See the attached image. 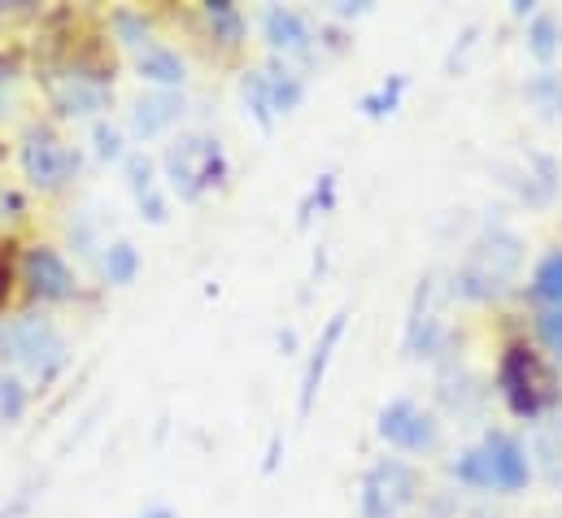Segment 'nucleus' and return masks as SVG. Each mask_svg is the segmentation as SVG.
Returning <instances> with one entry per match:
<instances>
[{
	"label": "nucleus",
	"mask_w": 562,
	"mask_h": 518,
	"mask_svg": "<svg viewBox=\"0 0 562 518\" xmlns=\"http://www.w3.org/2000/svg\"><path fill=\"white\" fill-rule=\"evenodd\" d=\"M201 13H205V22H210V35H214L223 48H240V44H245V18H240L236 4L210 0V4H201Z\"/></svg>",
	"instance_id": "nucleus-14"
},
{
	"label": "nucleus",
	"mask_w": 562,
	"mask_h": 518,
	"mask_svg": "<svg viewBox=\"0 0 562 518\" xmlns=\"http://www.w3.org/2000/svg\"><path fill=\"white\" fill-rule=\"evenodd\" d=\"M48 97L66 119H92L110 105V88L92 75H57L48 83Z\"/></svg>",
	"instance_id": "nucleus-8"
},
{
	"label": "nucleus",
	"mask_w": 562,
	"mask_h": 518,
	"mask_svg": "<svg viewBox=\"0 0 562 518\" xmlns=\"http://www.w3.org/2000/svg\"><path fill=\"white\" fill-rule=\"evenodd\" d=\"M375 431H380L393 449H402V453H427V449L436 444V436H440L436 418H431L423 405L406 401V396H397V401H389V405L380 409Z\"/></svg>",
	"instance_id": "nucleus-6"
},
{
	"label": "nucleus",
	"mask_w": 562,
	"mask_h": 518,
	"mask_svg": "<svg viewBox=\"0 0 562 518\" xmlns=\"http://www.w3.org/2000/svg\"><path fill=\"white\" fill-rule=\"evenodd\" d=\"M18 218H22V205H18V196L0 183V232H4V227H13Z\"/></svg>",
	"instance_id": "nucleus-26"
},
{
	"label": "nucleus",
	"mask_w": 562,
	"mask_h": 518,
	"mask_svg": "<svg viewBox=\"0 0 562 518\" xmlns=\"http://www.w3.org/2000/svg\"><path fill=\"white\" fill-rule=\"evenodd\" d=\"M132 61H136L144 83H157V92H175V88H183V79H188V61L179 57V48H170V44H161V40H148L144 48H136Z\"/></svg>",
	"instance_id": "nucleus-9"
},
{
	"label": "nucleus",
	"mask_w": 562,
	"mask_h": 518,
	"mask_svg": "<svg viewBox=\"0 0 562 518\" xmlns=\"http://www.w3.org/2000/svg\"><path fill=\"white\" fill-rule=\"evenodd\" d=\"M262 35L276 53H305L310 48V22L296 13V9H283V4H271L262 13Z\"/></svg>",
	"instance_id": "nucleus-13"
},
{
	"label": "nucleus",
	"mask_w": 562,
	"mask_h": 518,
	"mask_svg": "<svg viewBox=\"0 0 562 518\" xmlns=\"http://www.w3.org/2000/svg\"><path fill=\"white\" fill-rule=\"evenodd\" d=\"M415 493H419V475L406 462L389 458L371 466L362 480V518H397L415 502Z\"/></svg>",
	"instance_id": "nucleus-5"
},
{
	"label": "nucleus",
	"mask_w": 562,
	"mask_h": 518,
	"mask_svg": "<svg viewBox=\"0 0 562 518\" xmlns=\"http://www.w3.org/2000/svg\"><path fill=\"white\" fill-rule=\"evenodd\" d=\"M453 471H458V480L480 484V488H497V493H519L532 480V466H528L524 444L510 440L506 431L484 436V444L471 449V453H462V462Z\"/></svg>",
	"instance_id": "nucleus-3"
},
{
	"label": "nucleus",
	"mask_w": 562,
	"mask_h": 518,
	"mask_svg": "<svg viewBox=\"0 0 562 518\" xmlns=\"http://www.w3.org/2000/svg\"><path fill=\"white\" fill-rule=\"evenodd\" d=\"M554 18H537L532 22V53L537 57H554Z\"/></svg>",
	"instance_id": "nucleus-25"
},
{
	"label": "nucleus",
	"mask_w": 562,
	"mask_h": 518,
	"mask_svg": "<svg viewBox=\"0 0 562 518\" xmlns=\"http://www.w3.org/2000/svg\"><path fill=\"white\" fill-rule=\"evenodd\" d=\"M402 92H406V79H402V75H393V83H380L371 97H362V114H371V119L393 114V110H397V101H402Z\"/></svg>",
	"instance_id": "nucleus-19"
},
{
	"label": "nucleus",
	"mask_w": 562,
	"mask_h": 518,
	"mask_svg": "<svg viewBox=\"0 0 562 518\" xmlns=\"http://www.w3.org/2000/svg\"><path fill=\"white\" fill-rule=\"evenodd\" d=\"M0 358H9L31 384H53L66 362H70V349L61 340V331L44 318H18V323H4L0 327Z\"/></svg>",
	"instance_id": "nucleus-1"
},
{
	"label": "nucleus",
	"mask_w": 562,
	"mask_h": 518,
	"mask_svg": "<svg viewBox=\"0 0 562 518\" xmlns=\"http://www.w3.org/2000/svg\"><path fill=\"white\" fill-rule=\"evenodd\" d=\"M161 170H166L170 192L192 205V201H201L214 183H223L227 157H223L218 139H210V135H183V139H175V144L166 148Z\"/></svg>",
	"instance_id": "nucleus-2"
},
{
	"label": "nucleus",
	"mask_w": 562,
	"mask_h": 518,
	"mask_svg": "<svg viewBox=\"0 0 562 518\" xmlns=\"http://www.w3.org/2000/svg\"><path fill=\"white\" fill-rule=\"evenodd\" d=\"M26 409V392H22V384L13 380V375H0V414L4 418H18Z\"/></svg>",
	"instance_id": "nucleus-23"
},
{
	"label": "nucleus",
	"mask_w": 562,
	"mask_h": 518,
	"mask_svg": "<svg viewBox=\"0 0 562 518\" xmlns=\"http://www.w3.org/2000/svg\"><path fill=\"white\" fill-rule=\"evenodd\" d=\"M532 292L546 296L550 305H562V254H550V258L537 266V274H532Z\"/></svg>",
	"instance_id": "nucleus-18"
},
{
	"label": "nucleus",
	"mask_w": 562,
	"mask_h": 518,
	"mask_svg": "<svg viewBox=\"0 0 562 518\" xmlns=\"http://www.w3.org/2000/svg\"><path fill=\"white\" fill-rule=\"evenodd\" d=\"M345 309L323 327V336H318V345H314V353H310V362H305V375H301V401H296V409H301V418L310 414V405H314V396H318V384H323V375H327V362H331V353H336V345H340V336H345Z\"/></svg>",
	"instance_id": "nucleus-11"
},
{
	"label": "nucleus",
	"mask_w": 562,
	"mask_h": 518,
	"mask_svg": "<svg viewBox=\"0 0 562 518\" xmlns=\"http://www.w3.org/2000/svg\"><path fill=\"white\" fill-rule=\"evenodd\" d=\"M144 518H175V515H170L166 506H157V510H148V515H144Z\"/></svg>",
	"instance_id": "nucleus-28"
},
{
	"label": "nucleus",
	"mask_w": 562,
	"mask_h": 518,
	"mask_svg": "<svg viewBox=\"0 0 562 518\" xmlns=\"http://www.w3.org/2000/svg\"><path fill=\"white\" fill-rule=\"evenodd\" d=\"M267 83H271L276 119H280V114H292V110L305 101V83H301V75H292V70H267Z\"/></svg>",
	"instance_id": "nucleus-17"
},
{
	"label": "nucleus",
	"mask_w": 562,
	"mask_h": 518,
	"mask_svg": "<svg viewBox=\"0 0 562 518\" xmlns=\"http://www.w3.org/2000/svg\"><path fill=\"white\" fill-rule=\"evenodd\" d=\"M537 331H541V345L562 362V305H550V309L537 318Z\"/></svg>",
	"instance_id": "nucleus-22"
},
{
	"label": "nucleus",
	"mask_w": 562,
	"mask_h": 518,
	"mask_svg": "<svg viewBox=\"0 0 562 518\" xmlns=\"http://www.w3.org/2000/svg\"><path fill=\"white\" fill-rule=\"evenodd\" d=\"M9 279H13V270H9V261L0 258V301L9 296Z\"/></svg>",
	"instance_id": "nucleus-27"
},
{
	"label": "nucleus",
	"mask_w": 562,
	"mask_h": 518,
	"mask_svg": "<svg viewBox=\"0 0 562 518\" xmlns=\"http://www.w3.org/2000/svg\"><path fill=\"white\" fill-rule=\"evenodd\" d=\"M114 31H119V40H123L127 48H144V44H148V22H144L140 13L119 9V13H114Z\"/></svg>",
	"instance_id": "nucleus-21"
},
{
	"label": "nucleus",
	"mask_w": 562,
	"mask_h": 518,
	"mask_svg": "<svg viewBox=\"0 0 562 518\" xmlns=\"http://www.w3.org/2000/svg\"><path fill=\"white\" fill-rule=\"evenodd\" d=\"M92 135H97V157H101V161H127L123 131L110 127V123H97V127H92Z\"/></svg>",
	"instance_id": "nucleus-20"
},
{
	"label": "nucleus",
	"mask_w": 562,
	"mask_h": 518,
	"mask_svg": "<svg viewBox=\"0 0 562 518\" xmlns=\"http://www.w3.org/2000/svg\"><path fill=\"white\" fill-rule=\"evenodd\" d=\"M240 97H245V110L258 119V127H271V123H276V105H271L267 70H249L245 83H240Z\"/></svg>",
	"instance_id": "nucleus-16"
},
{
	"label": "nucleus",
	"mask_w": 562,
	"mask_h": 518,
	"mask_svg": "<svg viewBox=\"0 0 562 518\" xmlns=\"http://www.w3.org/2000/svg\"><path fill=\"white\" fill-rule=\"evenodd\" d=\"M22 283L31 288V296L40 301H75L79 296V274L70 270V261L48 245L26 249L22 258Z\"/></svg>",
	"instance_id": "nucleus-7"
},
{
	"label": "nucleus",
	"mask_w": 562,
	"mask_h": 518,
	"mask_svg": "<svg viewBox=\"0 0 562 518\" xmlns=\"http://www.w3.org/2000/svg\"><path fill=\"white\" fill-rule=\"evenodd\" d=\"M179 119H183V97L179 92H144L140 101L132 105V114H127V127L140 139H153V135L175 127Z\"/></svg>",
	"instance_id": "nucleus-10"
},
{
	"label": "nucleus",
	"mask_w": 562,
	"mask_h": 518,
	"mask_svg": "<svg viewBox=\"0 0 562 518\" xmlns=\"http://www.w3.org/2000/svg\"><path fill=\"white\" fill-rule=\"evenodd\" d=\"M13 105H18V70L13 61H0V123L13 114Z\"/></svg>",
	"instance_id": "nucleus-24"
},
{
	"label": "nucleus",
	"mask_w": 562,
	"mask_h": 518,
	"mask_svg": "<svg viewBox=\"0 0 562 518\" xmlns=\"http://www.w3.org/2000/svg\"><path fill=\"white\" fill-rule=\"evenodd\" d=\"M101 274H105V283H114V288H132L136 274H140V249H136L132 240H114V245L105 249V258H101Z\"/></svg>",
	"instance_id": "nucleus-15"
},
{
	"label": "nucleus",
	"mask_w": 562,
	"mask_h": 518,
	"mask_svg": "<svg viewBox=\"0 0 562 518\" xmlns=\"http://www.w3.org/2000/svg\"><path fill=\"white\" fill-rule=\"evenodd\" d=\"M18 161H22V174L31 188L40 192H66L75 183V170H79V153L48 127H31L22 135V148H18Z\"/></svg>",
	"instance_id": "nucleus-4"
},
{
	"label": "nucleus",
	"mask_w": 562,
	"mask_h": 518,
	"mask_svg": "<svg viewBox=\"0 0 562 518\" xmlns=\"http://www.w3.org/2000/svg\"><path fill=\"white\" fill-rule=\"evenodd\" d=\"M127 188H132V196H136V205H140V214L148 223H166V214H170V205H166V196H161V188H157V174H153V157L148 153H127Z\"/></svg>",
	"instance_id": "nucleus-12"
}]
</instances>
